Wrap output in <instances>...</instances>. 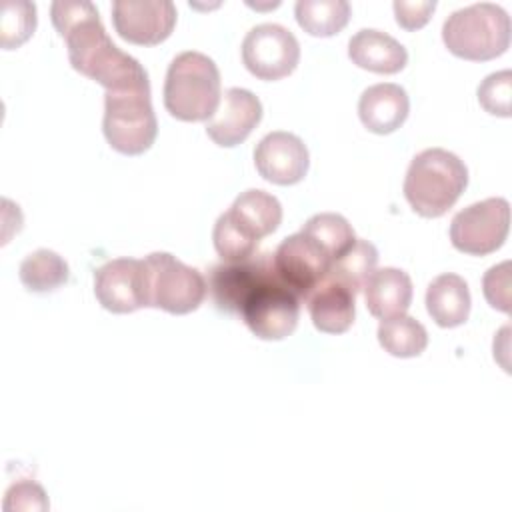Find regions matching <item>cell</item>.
I'll use <instances>...</instances> for the list:
<instances>
[{
	"label": "cell",
	"instance_id": "6da1fadb",
	"mask_svg": "<svg viewBox=\"0 0 512 512\" xmlns=\"http://www.w3.org/2000/svg\"><path fill=\"white\" fill-rule=\"evenodd\" d=\"M50 18L56 32L66 40L72 68L82 76L106 90L150 84L144 66L110 40L92 2L56 0L50 6Z\"/></svg>",
	"mask_w": 512,
	"mask_h": 512
},
{
	"label": "cell",
	"instance_id": "7a4b0ae2",
	"mask_svg": "<svg viewBox=\"0 0 512 512\" xmlns=\"http://www.w3.org/2000/svg\"><path fill=\"white\" fill-rule=\"evenodd\" d=\"M282 222V204L266 190L250 188L236 196L232 206L218 216L212 242L224 262L254 256L258 242L276 232Z\"/></svg>",
	"mask_w": 512,
	"mask_h": 512
},
{
	"label": "cell",
	"instance_id": "3957f363",
	"mask_svg": "<svg viewBox=\"0 0 512 512\" xmlns=\"http://www.w3.org/2000/svg\"><path fill=\"white\" fill-rule=\"evenodd\" d=\"M468 186V168L444 148L418 152L404 178V198L424 218L444 216Z\"/></svg>",
	"mask_w": 512,
	"mask_h": 512
},
{
	"label": "cell",
	"instance_id": "277c9868",
	"mask_svg": "<svg viewBox=\"0 0 512 512\" xmlns=\"http://www.w3.org/2000/svg\"><path fill=\"white\" fill-rule=\"evenodd\" d=\"M220 70L196 50L180 52L166 70L164 106L176 120H210L220 106Z\"/></svg>",
	"mask_w": 512,
	"mask_h": 512
},
{
	"label": "cell",
	"instance_id": "5b68a950",
	"mask_svg": "<svg viewBox=\"0 0 512 512\" xmlns=\"http://www.w3.org/2000/svg\"><path fill=\"white\" fill-rule=\"evenodd\" d=\"M446 48L464 60L484 62L510 46V16L492 2H478L452 12L442 24Z\"/></svg>",
	"mask_w": 512,
	"mask_h": 512
},
{
	"label": "cell",
	"instance_id": "8992f818",
	"mask_svg": "<svg viewBox=\"0 0 512 512\" xmlns=\"http://www.w3.org/2000/svg\"><path fill=\"white\" fill-rule=\"evenodd\" d=\"M102 132L108 144L120 154L138 156L146 152L158 134L150 84L106 90Z\"/></svg>",
	"mask_w": 512,
	"mask_h": 512
},
{
	"label": "cell",
	"instance_id": "52a82bcc",
	"mask_svg": "<svg viewBox=\"0 0 512 512\" xmlns=\"http://www.w3.org/2000/svg\"><path fill=\"white\" fill-rule=\"evenodd\" d=\"M148 306L168 314L194 312L206 298L204 276L168 252H152L144 258Z\"/></svg>",
	"mask_w": 512,
	"mask_h": 512
},
{
	"label": "cell",
	"instance_id": "ba28073f",
	"mask_svg": "<svg viewBox=\"0 0 512 512\" xmlns=\"http://www.w3.org/2000/svg\"><path fill=\"white\" fill-rule=\"evenodd\" d=\"M238 314L260 340L288 338L300 318V298L272 270L250 290Z\"/></svg>",
	"mask_w": 512,
	"mask_h": 512
},
{
	"label": "cell",
	"instance_id": "9c48e42d",
	"mask_svg": "<svg viewBox=\"0 0 512 512\" xmlns=\"http://www.w3.org/2000/svg\"><path fill=\"white\" fill-rule=\"evenodd\" d=\"M510 230V204L506 198H486L460 210L450 222V242L458 252L486 256L496 252Z\"/></svg>",
	"mask_w": 512,
	"mask_h": 512
},
{
	"label": "cell",
	"instance_id": "30bf717a",
	"mask_svg": "<svg viewBox=\"0 0 512 512\" xmlns=\"http://www.w3.org/2000/svg\"><path fill=\"white\" fill-rule=\"evenodd\" d=\"M242 62L258 80H280L300 62V44L282 24L264 22L248 30L242 40Z\"/></svg>",
	"mask_w": 512,
	"mask_h": 512
},
{
	"label": "cell",
	"instance_id": "8fae6325",
	"mask_svg": "<svg viewBox=\"0 0 512 512\" xmlns=\"http://www.w3.org/2000/svg\"><path fill=\"white\" fill-rule=\"evenodd\" d=\"M274 272L300 298L306 300L310 292L324 282L332 258L304 232L286 236L272 254Z\"/></svg>",
	"mask_w": 512,
	"mask_h": 512
},
{
	"label": "cell",
	"instance_id": "7c38bea8",
	"mask_svg": "<svg viewBox=\"0 0 512 512\" xmlns=\"http://www.w3.org/2000/svg\"><path fill=\"white\" fill-rule=\"evenodd\" d=\"M94 296L102 308L128 314L148 306L146 264L136 258H114L94 272Z\"/></svg>",
	"mask_w": 512,
	"mask_h": 512
},
{
	"label": "cell",
	"instance_id": "4fadbf2b",
	"mask_svg": "<svg viewBox=\"0 0 512 512\" xmlns=\"http://www.w3.org/2000/svg\"><path fill=\"white\" fill-rule=\"evenodd\" d=\"M112 22L126 42L154 46L172 34L176 6L170 0H116L112 4Z\"/></svg>",
	"mask_w": 512,
	"mask_h": 512
},
{
	"label": "cell",
	"instance_id": "5bb4252c",
	"mask_svg": "<svg viewBox=\"0 0 512 512\" xmlns=\"http://www.w3.org/2000/svg\"><path fill=\"white\" fill-rule=\"evenodd\" d=\"M254 164L264 180L278 186H292L308 174L310 154L302 138L292 132L276 130L256 144Z\"/></svg>",
	"mask_w": 512,
	"mask_h": 512
},
{
	"label": "cell",
	"instance_id": "9a60e30c",
	"mask_svg": "<svg viewBox=\"0 0 512 512\" xmlns=\"http://www.w3.org/2000/svg\"><path fill=\"white\" fill-rule=\"evenodd\" d=\"M260 120L262 102L258 96L246 88H228L218 110L206 122V134L214 144L232 148L242 144Z\"/></svg>",
	"mask_w": 512,
	"mask_h": 512
},
{
	"label": "cell",
	"instance_id": "2e32d148",
	"mask_svg": "<svg viewBox=\"0 0 512 512\" xmlns=\"http://www.w3.org/2000/svg\"><path fill=\"white\" fill-rule=\"evenodd\" d=\"M272 270V254L250 256L240 262H224L210 274V290L216 306L226 312L240 310L250 290Z\"/></svg>",
	"mask_w": 512,
	"mask_h": 512
},
{
	"label": "cell",
	"instance_id": "e0dca14e",
	"mask_svg": "<svg viewBox=\"0 0 512 512\" xmlns=\"http://www.w3.org/2000/svg\"><path fill=\"white\" fill-rule=\"evenodd\" d=\"M410 112L406 90L394 82L368 86L358 100V116L364 128L374 134H390L398 130Z\"/></svg>",
	"mask_w": 512,
	"mask_h": 512
},
{
	"label": "cell",
	"instance_id": "ac0fdd59",
	"mask_svg": "<svg viewBox=\"0 0 512 512\" xmlns=\"http://www.w3.org/2000/svg\"><path fill=\"white\" fill-rule=\"evenodd\" d=\"M354 298L356 294L350 288L324 278V282H320V286H316L306 298L308 314L316 330L324 334L346 332L354 324L356 316Z\"/></svg>",
	"mask_w": 512,
	"mask_h": 512
},
{
	"label": "cell",
	"instance_id": "d6986e66",
	"mask_svg": "<svg viewBox=\"0 0 512 512\" xmlns=\"http://www.w3.org/2000/svg\"><path fill=\"white\" fill-rule=\"evenodd\" d=\"M348 58L358 68L376 74H396L408 64L406 48L390 34L374 28H362L350 38Z\"/></svg>",
	"mask_w": 512,
	"mask_h": 512
},
{
	"label": "cell",
	"instance_id": "ffe728a7",
	"mask_svg": "<svg viewBox=\"0 0 512 512\" xmlns=\"http://www.w3.org/2000/svg\"><path fill=\"white\" fill-rule=\"evenodd\" d=\"M364 302L372 316L384 320L398 314H406L412 302V280L400 268H378L374 270L364 286Z\"/></svg>",
	"mask_w": 512,
	"mask_h": 512
},
{
	"label": "cell",
	"instance_id": "44dd1931",
	"mask_svg": "<svg viewBox=\"0 0 512 512\" xmlns=\"http://www.w3.org/2000/svg\"><path fill=\"white\" fill-rule=\"evenodd\" d=\"M470 290L462 276L446 272L426 288V310L440 328L462 326L470 316Z\"/></svg>",
	"mask_w": 512,
	"mask_h": 512
},
{
	"label": "cell",
	"instance_id": "7402d4cb",
	"mask_svg": "<svg viewBox=\"0 0 512 512\" xmlns=\"http://www.w3.org/2000/svg\"><path fill=\"white\" fill-rule=\"evenodd\" d=\"M18 276L26 290L46 294L58 290L68 282L70 268L66 260L54 250L38 248L20 262Z\"/></svg>",
	"mask_w": 512,
	"mask_h": 512
},
{
	"label": "cell",
	"instance_id": "603a6c76",
	"mask_svg": "<svg viewBox=\"0 0 512 512\" xmlns=\"http://www.w3.org/2000/svg\"><path fill=\"white\" fill-rule=\"evenodd\" d=\"M376 336L384 352L396 358L420 356L428 346L426 328L416 318L406 314L380 320Z\"/></svg>",
	"mask_w": 512,
	"mask_h": 512
},
{
	"label": "cell",
	"instance_id": "cb8c5ba5",
	"mask_svg": "<svg viewBox=\"0 0 512 512\" xmlns=\"http://www.w3.org/2000/svg\"><path fill=\"white\" fill-rule=\"evenodd\" d=\"M350 4L346 0H298L294 6L296 22L310 36H334L350 20Z\"/></svg>",
	"mask_w": 512,
	"mask_h": 512
},
{
	"label": "cell",
	"instance_id": "d4e9b609",
	"mask_svg": "<svg viewBox=\"0 0 512 512\" xmlns=\"http://www.w3.org/2000/svg\"><path fill=\"white\" fill-rule=\"evenodd\" d=\"M378 250L372 242L356 238V242L338 256L326 274V278L350 288L354 294L362 290L366 278L376 270Z\"/></svg>",
	"mask_w": 512,
	"mask_h": 512
},
{
	"label": "cell",
	"instance_id": "484cf974",
	"mask_svg": "<svg viewBox=\"0 0 512 512\" xmlns=\"http://www.w3.org/2000/svg\"><path fill=\"white\" fill-rule=\"evenodd\" d=\"M300 232L312 238L332 258V262L356 242L350 222L336 212H320L310 216Z\"/></svg>",
	"mask_w": 512,
	"mask_h": 512
},
{
	"label": "cell",
	"instance_id": "4316f807",
	"mask_svg": "<svg viewBox=\"0 0 512 512\" xmlns=\"http://www.w3.org/2000/svg\"><path fill=\"white\" fill-rule=\"evenodd\" d=\"M36 28V6L28 0H6L0 12V44L4 50L22 46Z\"/></svg>",
	"mask_w": 512,
	"mask_h": 512
},
{
	"label": "cell",
	"instance_id": "83f0119b",
	"mask_svg": "<svg viewBox=\"0 0 512 512\" xmlns=\"http://www.w3.org/2000/svg\"><path fill=\"white\" fill-rule=\"evenodd\" d=\"M510 96H512V72L500 70L488 74L478 86V102L480 106L492 114L510 118Z\"/></svg>",
	"mask_w": 512,
	"mask_h": 512
},
{
	"label": "cell",
	"instance_id": "f1b7e54d",
	"mask_svg": "<svg viewBox=\"0 0 512 512\" xmlns=\"http://www.w3.org/2000/svg\"><path fill=\"white\" fill-rule=\"evenodd\" d=\"M2 508L4 512H44L50 508V502L40 484H36L34 480H20L6 490Z\"/></svg>",
	"mask_w": 512,
	"mask_h": 512
},
{
	"label": "cell",
	"instance_id": "f546056e",
	"mask_svg": "<svg viewBox=\"0 0 512 512\" xmlns=\"http://www.w3.org/2000/svg\"><path fill=\"white\" fill-rule=\"evenodd\" d=\"M482 290L486 302L500 310L510 312V260L492 266L482 278Z\"/></svg>",
	"mask_w": 512,
	"mask_h": 512
},
{
	"label": "cell",
	"instance_id": "4dcf8cb0",
	"mask_svg": "<svg viewBox=\"0 0 512 512\" xmlns=\"http://www.w3.org/2000/svg\"><path fill=\"white\" fill-rule=\"evenodd\" d=\"M394 8V16H396V22L404 28V30H418L422 28L434 8H436V0H422V2H406V0H396L392 4Z\"/></svg>",
	"mask_w": 512,
	"mask_h": 512
}]
</instances>
